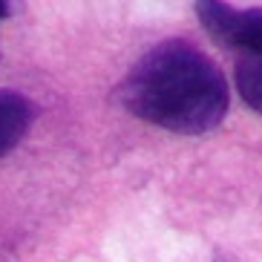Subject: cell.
Masks as SVG:
<instances>
[{"label": "cell", "mask_w": 262, "mask_h": 262, "mask_svg": "<svg viewBox=\"0 0 262 262\" xmlns=\"http://www.w3.org/2000/svg\"><path fill=\"white\" fill-rule=\"evenodd\" d=\"M6 15H9V3H6V0H0V20H3Z\"/></svg>", "instance_id": "cell-6"}, {"label": "cell", "mask_w": 262, "mask_h": 262, "mask_svg": "<svg viewBox=\"0 0 262 262\" xmlns=\"http://www.w3.org/2000/svg\"><path fill=\"white\" fill-rule=\"evenodd\" d=\"M213 262H239V259H233L231 254H216V256H213Z\"/></svg>", "instance_id": "cell-5"}, {"label": "cell", "mask_w": 262, "mask_h": 262, "mask_svg": "<svg viewBox=\"0 0 262 262\" xmlns=\"http://www.w3.org/2000/svg\"><path fill=\"white\" fill-rule=\"evenodd\" d=\"M35 118L32 101L15 90H0V156L24 141L29 124Z\"/></svg>", "instance_id": "cell-3"}, {"label": "cell", "mask_w": 262, "mask_h": 262, "mask_svg": "<svg viewBox=\"0 0 262 262\" xmlns=\"http://www.w3.org/2000/svg\"><path fill=\"white\" fill-rule=\"evenodd\" d=\"M124 110L173 133H208L228 113V84L187 40H164L130 67L118 86Z\"/></svg>", "instance_id": "cell-1"}, {"label": "cell", "mask_w": 262, "mask_h": 262, "mask_svg": "<svg viewBox=\"0 0 262 262\" xmlns=\"http://www.w3.org/2000/svg\"><path fill=\"white\" fill-rule=\"evenodd\" d=\"M236 90L251 110L262 116V52L239 55L236 61Z\"/></svg>", "instance_id": "cell-4"}, {"label": "cell", "mask_w": 262, "mask_h": 262, "mask_svg": "<svg viewBox=\"0 0 262 262\" xmlns=\"http://www.w3.org/2000/svg\"><path fill=\"white\" fill-rule=\"evenodd\" d=\"M196 15L208 35L239 55L262 52V9H233L228 3L202 0L196 3Z\"/></svg>", "instance_id": "cell-2"}]
</instances>
